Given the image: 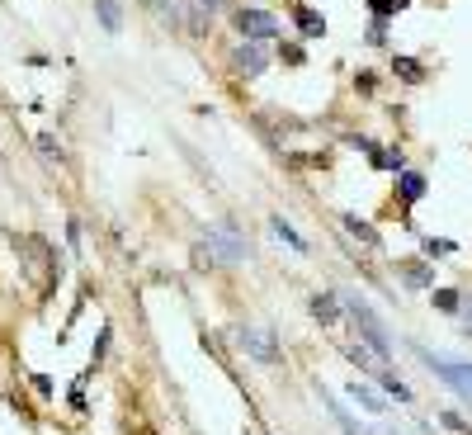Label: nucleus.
Here are the masks:
<instances>
[{
	"label": "nucleus",
	"mask_w": 472,
	"mask_h": 435,
	"mask_svg": "<svg viewBox=\"0 0 472 435\" xmlns=\"http://www.w3.org/2000/svg\"><path fill=\"white\" fill-rule=\"evenodd\" d=\"M250 5H260V0H250Z\"/></svg>",
	"instance_id": "29"
},
{
	"label": "nucleus",
	"mask_w": 472,
	"mask_h": 435,
	"mask_svg": "<svg viewBox=\"0 0 472 435\" xmlns=\"http://www.w3.org/2000/svg\"><path fill=\"white\" fill-rule=\"evenodd\" d=\"M449 251H459V246H453V242H444V237H440V242H434V237H426V260H444Z\"/></svg>",
	"instance_id": "21"
},
{
	"label": "nucleus",
	"mask_w": 472,
	"mask_h": 435,
	"mask_svg": "<svg viewBox=\"0 0 472 435\" xmlns=\"http://www.w3.org/2000/svg\"><path fill=\"white\" fill-rule=\"evenodd\" d=\"M184 24H190V33H194V38H204V33L213 29V10H204V5L184 10Z\"/></svg>",
	"instance_id": "17"
},
{
	"label": "nucleus",
	"mask_w": 472,
	"mask_h": 435,
	"mask_svg": "<svg viewBox=\"0 0 472 435\" xmlns=\"http://www.w3.org/2000/svg\"><path fill=\"white\" fill-rule=\"evenodd\" d=\"M198 5H204V10H217V5H223V0H198Z\"/></svg>",
	"instance_id": "26"
},
{
	"label": "nucleus",
	"mask_w": 472,
	"mask_h": 435,
	"mask_svg": "<svg viewBox=\"0 0 472 435\" xmlns=\"http://www.w3.org/2000/svg\"><path fill=\"white\" fill-rule=\"evenodd\" d=\"M335 223H341V227L350 232L354 242H364L368 251H383V232H378L374 223H364V218H354V213H341V218H335Z\"/></svg>",
	"instance_id": "10"
},
{
	"label": "nucleus",
	"mask_w": 472,
	"mask_h": 435,
	"mask_svg": "<svg viewBox=\"0 0 472 435\" xmlns=\"http://www.w3.org/2000/svg\"><path fill=\"white\" fill-rule=\"evenodd\" d=\"M316 393H322V407L331 412V422L341 426V435H368V431H364V426L350 416V407H341V397H335L331 388H322V383H316Z\"/></svg>",
	"instance_id": "9"
},
{
	"label": "nucleus",
	"mask_w": 472,
	"mask_h": 435,
	"mask_svg": "<svg viewBox=\"0 0 472 435\" xmlns=\"http://www.w3.org/2000/svg\"><path fill=\"white\" fill-rule=\"evenodd\" d=\"M374 383H378V388H383L387 397H397L401 407H411V403H416V393H411V388H407V383H401L392 370H378V374H374Z\"/></svg>",
	"instance_id": "15"
},
{
	"label": "nucleus",
	"mask_w": 472,
	"mask_h": 435,
	"mask_svg": "<svg viewBox=\"0 0 472 435\" xmlns=\"http://www.w3.org/2000/svg\"><path fill=\"white\" fill-rule=\"evenodd\" d=\"M95 14H99V24H105V33L123 29V10H118L114 0H95Z\"/></svg>",
	"instance_id": "16"
},
{
	"label": "nucleus",
	"mask_w": 472,
	"mask_h": 435,
	"mask_svg": "<svg viewBox=\"0 0 472 435\" xmlns=\"http://www.w3.org/2000/svg\"><path fill=\"white\" fill-rule=\"evenodd\" d=\"M236 350H241L246 360L265 364V370L283 364V341H279V331H274V327H265V322H246V327H236Z\"/></svg>",
	"instance_id": "2"
},
{
	"label": "nucleus",
	"mask_w": 472,
	"mask_h": 435,
	"mask_svg": "<svg viewBox=\"0 0 472 435\" xmlns=\"http://www.w3.org/2000/svg\"><path fill=\"white\" fill-rule=\"evenodd\" d=\"M279 53H283V62H293V66H302V62H308V53H302V43H279Z\"/></svg>",
	"instance_id": "23"
},
{
	"label": "nucleus",
	"mask_w": 472,
	"mask_h": 435,
	"mask_svg": "<svg viewBox=\"0 0 472 435\" xmlns=\"http://www.w3.org/2000/svg\"><path fill=\"white\" fill-rule=\"evenodd\" d=\"M426 175L420 171H397V199H401V209H416L420 199H426Z\"/></svg>",
	"instance_id": "11"
},
{
	"label": "nucleus",
	"mask_w": 472,
	"mask_h": 435,
	"mask_svg": "<svg viewBox=\"0 0 472 435\" xmlns=\"http://www.w3.org/2000/svg\"><path fill=\"white\" fill-rule=\"evenodd\" d=\"M411 0H368V10H374V20H397L401 10H407Z\"/></svg>",
	"instance_id": "18"
},
{
	"label": "nucleus",
	"mask_w": 472,
	"mask_h": 435,
	"mask_svg": "<svg viewBox=\"0 0 472 435\" xmlns=\"http://www.w3.org/2000/svg\"><path fill=\"white\" fill-rule=\"evenodd\" d=\"M269 232H274L279 242H289V246L298 251V256H308V237H302V232H298L283 213H269Z\"/></svg>",
	"instance_id": "14"
},
{
	"label": "nucleus",
	"mask_w": 472,
	"mask_h": 435,
	"mask_svg": "<svg viewBox=\"0 0 472 435\" xmlns=\"http://www.w3.org/2000/svg\"><path fill=\"white\" fill-rule=\"evenodd\" d=\"M387 38V20H374L368 24V43H383Z\"/></svg>",
	"instance_id": "25"
},
{
	"label": "nucleus",
	"mask_w": 472,
	"mask_h": 435,
	"mask_svg": "<svg viewBox=\"0 0 472 435\" xmlns=\"http://www.w3.org/2000/svg\"><path fill=\"white\" fill-rule=\"evenodd\" d=\"M198 256H208V265H246L250 246H246L241 232H236V223H213L208 242H198Z\"/></svg>",
	"instance_id": "3"
},
{
	"label": "nucleus",
	"mask_w": 472,
	"mask_h": 435,
	"mask_svg": "<svg viewBox=\"0 0 472 435\" xmlns=\"http://www.w3.org/2000/svg\"><path fill=\"white\" fill-rule=\"evenodd\" d=\"M397 275H401V284H407L411 294H426V289H434V270L426 260H407V265H397Z\"/></svg>",
	"instance_id": "12"
},
{
	"label": "nucleus",
	"mask_w": 472,
	"mask_h": 435,
	"mask_svg": "<svg viewBox=\"0 0 472 435\" xmlns=\"http://www.w3.org/2000/svg\"><path fill=\"white\" fill-rule=\"evenodd\" d=\"M308 312H312L322 327L335 331V327L345 322V298L335 294V289H316V294H308Z\"/></svg>",
	"instance_id": "7"
},
{
	"label": "nucleus",
	"mask_w": 472,
	"mask_h": 435,
	"mask_svg": "<svg viewBox=\"0 0 472 435\" xmlns=\"http://www.w3.org/2000/svg\"><path fill=\"white\" fill-rule=\"evenodd\" d=\"M345 393H350V403H359L364 412H374V416H383V412H387V393L378 388V383L350 379V383H345Z\"/></svg>",
	"instance_id": "8"
},
{
	"label": "nucleus",
	"mask_w": 472,
	"mask_h": 435,
	"mask_svg": "<svg viewBox=\"0 0 472 435\" xmlns=\"http://www.w3.org/2000/svg\"><path fill=\"white\" fill-rule=\"evenodd\" d=\"M341 298H345V317L359 327V341L374 350L383 364H392V337H387V322L374 312V303H368L359 289H350V294H341Z\"/></svg>",
	"instance_id": "1"
},
{
	"label": "nucleus",
	"mask_w": 472,
	"mask_h": 435,
	"mask_svg": "<svg viewBox=\"0 0 472 435\" xmlns=\"http://www.w3.org/2000/svg\"><path fill=\"white\" fill-rule=\"evenodd\" d=\"M392 66H397V72L411 81V86H416V81H426V72H420V62H416V57H397Z\"/></svg>",
	"instance_id": "20"
},
{
	"label": "nucleus",
	"mask_w": 472,
	"mask_h": 435,
	"mask_svg": "<svg viewBox=\"0 0 472 435\" xmlns=\"http://www.w3.org/2000/svg\"><path fill=\"white\" fill-rule=\"evenodd\" d=\"M411 350L420 355V364H426V370H430L434 379L449 383V388H453V393H459L463 403L472 407V379L463 374V364H453V360H444V355H434V350H426V345H411Z\"/></svg>",
	"instance_id": "5"
},
{
	"label": "nucleus",
	"mask_w": 472,
	"mask_h": 435,
	"mask_svg": "<svg viewBox=\"0 0 472 435\" xmlns=\"http://www.w3.org/2000/svg\"><path fill=\"white\" fill-rule=\"evenodd\" d=\"M383 435H401V431H383Z\"/></svg>",
	"instance_id": "28"
},
{
	"label": "nucleus",
	"mask_w": 472,
	"mask_h": 435,
	"mask_svg": "<svg viewBox=\"0 0 472 435\" xmlns=\"http://www.w3.org/2000/svg\"><path fill=\"white\" fill-rule=\"evenodd\" d=\"M227 72H232V81H256V76H265L269 72V53H265V43H236L232 53H227Z\"/></svg>",
	"instance_id": "6"
},
{
	"label": "nucleus",
	"mask_w": 472,
	"mask_h": 435,
	"mask_svg": "<svg viewBox=\"0 0 472 435\" xmlns=\"http://www.w3.org/2000/svg\"><path fill=\"white\" fill-rule=\"evenodd\" d=\"M440 426H449L453 435H472V426L463 422V416H459V412H440Z\"/></svg>",
	"instance_id": "22"
},
{
	"label": "nucleus",
	"mask_w": 472,
	"mask_h": 435,
	"mask_svg": "<svg viewBox=\"0 0 472 435\" xmlns=\"http://www.w3.org/2000/svg\"><path fill=\"white\" fill-rule=\"evenodd\" d=\"M430 298H434V308H440V312H459V303H463V289H434Z\"/></svg>",
	"instance_id": "19"
},
{
	"label": "nucleus",
	"mask_w": 472,
	"mask_h": 435,
	"mask_svg": "<svg viewBox=\"0 0 472 435\" xmlns=\"http://www.w3.org/2000/svg\"><path fill=\"white\" fill-rule=\"evenodd\" d=\"M459 317H463V331L472 337V294H463V303H459Z\"/></svg>",
	"instance_id": "24"
},
{
	"label": "nucleus",
	"mask_w": 472,
	"mask_h": 435,
	"mask_svg": "<svg viewBox=\"0 0 472 435\" xmlns=\"http://www.w3.org/2000/svg\"><path fill=\"white\" fill-rule=\"evenodd\" d=\"M232 29L241 33L246 43H269V38H283V24L274 20V14H269L265 5H236L232 10Z\"/></svg>",
	"instance_id": "4"
},
{
	"label": "nucleus",
	"mask_w": 472,
	"mask_h": 435,
	"mask_svg": "<svg viewBox=\"0 0 472 435\" xmlns=\"http://www.w3.org/2000/svg\"><path fill=\"white\" fill-rule=\"evenodd\" d=\"M463 374H468V379H472V364H463Z\"/></svg>",
	"instance_id": "27"
},
{
	"label": "nucleus",
	"mask_w": 472,
	"mask_h": 435,
	"mask_svg": "<svg viewBox=\"0 0 472 435\" xmlns=\"http://www.w3.org/2000/svg\"><path fill=\"white\" fill-rule=\"evenodd\" d=\"M293 29L302 33V38H322V33H326V14H316L312 5H302V0H298V5H293Z\"/></svg>",
	"instance_id": "13"
}]
</instances>
